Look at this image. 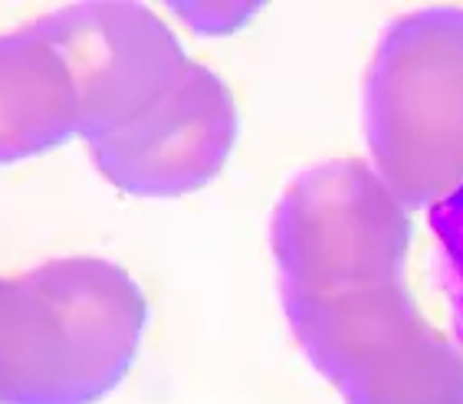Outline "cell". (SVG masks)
Masks as SVG:
<instances>
[{"label":"cell","instance_id":"4","mask_svg":"<svg viewBox=\"0 0 463 404\" xmlns=\"http://www.w3.org/2000/svg\"><path fill=\"white\" fill-rule=\"evenodd\" d=\"M33 27L70 66L86 142L152 108L191 63L175 30L138 4H70L36 17Z\"/></svg>","mask_w":463,"mask_h":404},{"label":"cell","instance_id":"3","mask_svg":"<svg viewBox=\"0 0 463 404\" xmlns=\"http://www.w3.org/2000/svg\"><path fill=\"white\" fill-rule=\"evenodd\" d=\"M372 171L404 207L463 188V10H418L378 40L365 76Z\"/></svg>","mask_w":463,"mask_h":404},{"label":"cell","instance_id":"7","mask_svg":"<svg viewBox=\"0 0 463 404\" xmlns=\"http://www.w3.org/2000/svg\"><path fill=\"white\" fill-rule=\"evenodd\" d=\"M430 230L437 243V277L450 305L454 339L463 349V188L430 207Z\"/></svg>","mask_w":463,"mask_h":404},{"label":"cell","instance_id":"1","mask_svg":"<svg viewBox=\"0 0 463 404\" xmlns=\"http://www.w3.org/2000/svg\"><path fill=\"white\" fill-rule=\"evenodd\" d=\"M408 234V207L352 158L309 164L273 207L289 329L345 404H463V349L404 283Z\"/></svg>","mask_w":463,"mask_h":404},{"label":"cell","instance_id":"9","mask_svg":"<svg viewBox=\"0 0 463 404\" xmlns=\"http://www.w3.org/2000/svg\"><path fill=\"white\" fill-rule=\"evenodd\" d=\"M0 404H4V381H0Z\"/></svg>","mask_w":463,"mask_h":404},{"label":"cell","instance_id":"6","mask_svg":"<svg viewBox=\"0 0 463 404\" xmlns=\"http://www.w3.org/2000/svg\"><path fill=\"white\" fill-rule=\"evenodd\" d=\"M80 132L76 82L33 20L0 33V164L24 162Z\"/></svg>","mask_w":463,"mask_h":404},{"label":"cell","instance_id":"2","mask_svg":"<svg viewBox=\"0 0 463 404\" xmlns=\"http://www.w3.org/2000/svg\"><path fill=\"white\" fill-rule=\"evenodd\" d=\"M142 287L102 257H53L0 277L4 404H96L132 365Z\"/></svg>","mask_w":463,"mask_h":404},{"label":"cell","instance_id":"5","mask_svg":"<svg viewBox=\"0 0 463 404\" xmlns=\"http://www.w3.org/2000/svg\"><path fill=\"white\" fill-rule=\"evenodd\" d=\"M233 138L237 106L227 82L191 60L184 76L152 108L90 142V148L96 168L118 191L138 198H175L214 178L231 155Z\"/></svg>","mask_w":463,"mask_h":404},{"label":"cell","instance_id":"8","mask_svg":"<svg viewBox=\"0 0 463 404\" xmlns=\"http://www.w3.org/2000/svg\"><path fill=\"white\" fill-rule=\"evenodd\" d=\"M178 14L201 33H231L253 10L243 7V4H223V7L221 4H201V7L191 4V7H178Z\"/></svg>","mask_w":463,"mask_h":404}]
</instances>
